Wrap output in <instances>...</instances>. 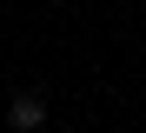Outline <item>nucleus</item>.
<instances>
[{
    "label": "nucleus",
    "instance_id": "f257e3e1",
    "mask_svg": "<svg viewBox=\"0 0 146 133\" xmlns=\"http://www.w3.org/2000/svg\"><path fill=\"white\" fill-rule=\"evenodd\" d=\"M7 120H13L20 133H33V126L46 120V100H40V93H13V106H7Z\"/></svg>",
    "mask_w": 146,
    "mask_h": 133
}]
</instances>
